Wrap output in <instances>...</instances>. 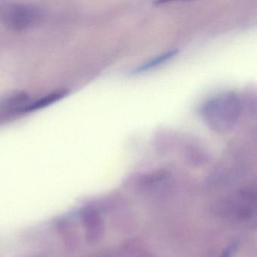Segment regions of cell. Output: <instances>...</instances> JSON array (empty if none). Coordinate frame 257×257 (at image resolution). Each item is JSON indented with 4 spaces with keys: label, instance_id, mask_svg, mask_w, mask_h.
<instances>
[{
    "label": "cell",
    "instance_id": "cell-9",
    "mask_svg": "<svg viewBox=\"0 0 257 257\" xmlns=\"http://www.w3.org/2000/svg\"><path fill=\"white\" fill-rule=\"evenodd\" d=\"M239 245H240V243H239L238 240H234V241L231 242L223 249L219 257H232L238 249Z\"/></svg>",
    "mask_w": 257,
    "mask_h": 257
},
{
    "label": "cell",
    "instance_id": "cell-7",
    "mask_svg": "<svg viewBox=\"0 0 257 257\" xmlns=\"http://www.w3.org/2000/svg\"><path fill=\"white\" fill-rule=\"evenodd\" d=\"M177 52H178V51L177 49H173V50L165 52V53L162 54V55H159L156 58H153V59L147 61V63L143 64L141 67H138L135 70V73H144V72L153 70V69L168 62L170 60L173 59L177 55Z\"/></svg>",
    "mask_w": 257,
    "mask_h": 257
},
{
    "label": "cell",
    "instance_id": "cell-8",
    "mask_svg": "<svg viewBox=\"0 0 257 257\" xmlns=\"http://www.w3.org/2000/svg\"><path fill=\"white\" fill-rule=\"evenodd\" d=\"M66 91H57L55 93L46 96L43 98L40 99L37 101L31 102L25 109H24L23 113L26 112H33V111L37 110V109H41V108L46 107L55 102L58 101L60 99L64 97L66 95Z\"/></svg>",
    "mask_w": 257,
    "mask_h": 257
},
{
    "label": "cell",
    "instance_id": "cell-5",
    "mask_svg": "<svg viewBox=\"0 0 257 257\" xmlns=\"http://www.w3.org/2000/svg\"><path fill=\"white\" fill-rule=\"evenodd\" d=\"M31 103L30 97L24 91H16L7 94L1 99L0 114L1 118L23 113L24 109Z\"/></svg>",
    "mask_w": 257,
    "mask_h": 257
},
{
    "label": "cell",
    "instance_id": "cell-3",
    "mask_svg": "<svg viewBox=\"0 0 257 257\" xmlns=\"http://www.w3.org/2000/svg\"><path fill=\"white\" fill-rule=\"evenodd\" d=\"M41 9L27 4H7L1 7L0 17L4 25L15 31H28L43 19Z\"/></svg>",
    "mask_w": 257,
    "mask_h": 257
},
{
    "label": "cell",
    "instance_id": "cell-1",
    "mask_svg": "<svg viewBox=\"0 0 257 257\" xmlns=\"http://www.w3.org/2000/svg\"><path fill=\"white\" fill-rule=\"evenodd\" d=\"M243 113V102L234 91L219 93L206 100L201 106V114L206 125L219 134L232 130Z\"/></svg>",
    "mask_w": 257,
    "mask_h": 257
},
{
    "label": "cell",
    "instance_id": "cell-6",
    "mask_svg": "<svg viewBox=\"0 0 257 257\" xmlns=\"http://www.w3.org/2000/svg\"><path fill=\"white\" fill-rule=\"evenodd\" d=\"M94 257H153L150 252L135 242L96 254Z\"/></svg>",
    "mask_w": 257,
    "mask_h": 257
},
{
    "label": "cell",
    "instance_id": "cell-4",
    "mask_svg": "<svg viewBox=\"0 0 257 257\" xmlns=\"http://www.w3.org/2000/svg\"><path fill=\"white\" fill-rule=\"evenodd\" d=\"M82 222L88 243L94 245L103 238L104 221L98 210L92 207L84 210L82 213Z\"/></svg>",
    "mask_w": 257,
    "mask_h": 257
},
{
    "label": "cell",
    "instance_id": "cell-2",
    "mask_svg": "<svg viewBox=\"0 0 257 257\" xmlns=\"http://www.w3.org/2000/svg\"><path fill=\"white\" fill-rule=\"evenodd\" d=\"M219 211L230 220L249 228H257V184L240 190L237 195L220 202Z\"/></svg>",
    "mask_w": 257,
    "mask_h": 257
}]
</instances>
